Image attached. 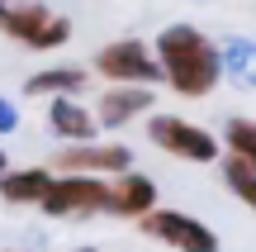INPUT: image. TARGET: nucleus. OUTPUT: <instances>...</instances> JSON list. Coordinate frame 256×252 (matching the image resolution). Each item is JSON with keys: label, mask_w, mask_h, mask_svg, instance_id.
<instances>
[{"label": "nucleus", "mask_w": 256, "mask_h": 252, "mask_svg": "<svg viewBox=\"0 0 256 252\" xmlns=\"http://www.w3.org/2000/svg\"><path fill=\"white\" fill-rule=\"evenodd\" d=\"M152 57L162 81L185 100H209L223 81V53L194 24H166L152 43Z\"/></svg>", "instance_id": "nucleus-1"}, {"label": "nucleus", "mask_w": 256, "mask_h": 252, "mask_svg": "<svg viewBox=\"0 0 256 252\" xmlns=\"http://www.w3.org/2000/svg\"><path fill=\"white\" fill-rule=\"evenodd\" d=\"M147 138L166 152V157H180V162H194V167H209V162L223 157V143L214 138L204 124L185 119V114H152L147 124Z\"/></svg>", "instance_id": "nucleus-2"}, {"label": "nucleus", "mask_w": 256, "mask_h": 252, "mask_svg": "<svg viewBox=\"0 0 256 252\" xmlns=\"http://www.w3.org/2000/svg\"><path fill=\"white\" fill-rule=\"evenodd\" d=\"M0 29H5L14 43H28L34 53H52V48H62L66 38H72V24H66L62 15H52L48 5H38V0L5 5V15H0Z\"/></svg>", "instance_id": "nucleus-3"}, {"label": "nucleus", "mask_w": 256, "mask_h": 252, "mask_svg": "<svg viewBox=\"0 0 256 252\" xmlns=\"http://www.w3.org/2000/svg\"><path fill=\"white\" fill-rule=\"evenodd\" d=\"M104 195H110V181L100 176H52L38 209L48 219H95L104 214Z\"/></svg>", "instance_id": "nucleus-4"}, {"label": "nucleus", "mask_w": 256, "mask_h": 252, "mask_svg": "<svg viewBox=\"0 0 256 252\" xmlns=\"http://www.w3.org/2000/svg\"><path fill=\"white\" fill-rule=\"evenodd\" d=\"M138 228L147 238H156V243H166L171 252H218V233L204 219L185 214V209H162L156 205L152 214L138 219Z\"/></svg>", "instance_id": "nucleus-5"}, {"label": "nucleus", "mask_w": 256, "mask_h": 252, "mask_svg": "<svg viewBox=\"0 0 256 252\" xmlns=\"http://www.w3.org/2000/svg\"><path fill=\"white\" fill-rule=\"evenodd\" d=\"M95 72L110 86H152V81H162L156 57L142 38H114V43H104L95 53Z\"/></svg>", "instance_id": "nucleus-6"}, {"label": "nucleus", "mask_w": 256, "mask_h": 252, "mask_svg": "<svg viewBox=\"0 0 256 252\" xmlns=\"http://www.w3.org/2000/svg\"><path fill=\"white\" fill-rule=\"evenodd\" d=\"M57 176H119V171L133 167V152L124 143H72L52 157Z\"/></svg>", "instance_id": "nucleus-7"}, {"label": "nucleus", "mask_w": 256, "mask_h": 252, "mask_svg": "<svg viewBox=\"0 0 256 252\" xmlns=\"http://www.w3.org/2000/svg\"><path fill=\"white\" fill-rule=\"evenodd\" d=\"M156 209V186L152 176H142V171H119V176L110 181V195H104V214L114 219H142Z\"/></svg>", "instance_id": "nucleus-8"}, {"label": "nucleus", "mask_w": 256, "mask_h": 252, "mask_svg": "<svg viewBox=\"0 0 256 252\" xmlns=\"http://www.w3.org/2000/svg\"><path fill=\"white\" fill-rule=\"evenodd\" d=\"M152 110V86H110L95 105V124L100 129H124L128 119Z\"/></svg>", "instance_id": "nucleus-9"}, {"label": "nucleus", "mask_w": 256, "mask_h": 252, "mask_svg": "<svg viewBox=\"0 0 256 252\" xmlns=\"http://www.w3.org/2000/svg\"><path fill=\"white\" fill-rule=\"evenodd\" d=\"M48 124H52L57 138H72V143H95V133H100L95 110H86V105L72 100V95H57V100L48 105Z\"/></svg>", "instance_id": "nucleus-10"}, {"label": "nucleus", "mask_w": 256, "mask_h": 252, "mask_svg": "<svg viewBox=\"0 0 256 252\" xmlns=\"http://www.w3.org/2000/svg\"><path fill=\"white\" fill-rule=\"evenodd\" d=\"M52 186L48 167H5L0 171V200L5 205H38Z\"/></svg>", "instance_id": "nucleus-11"}, {"label": "nucleus", "mask_w": 256, "mask_h": 252, "mask_svg": "<svg viewBox=\"0 0 256 252\" xmlns=\"http://www.w3.org/2000/svg\"><path fill=\"white\" fill-rule=\"evenodd\" d=\"M81 86H86L81 67H48V72H34L24 81V95H48V100H57V95H76Z\"/></svg>", "instance_id": "nucleus-12"}, {"label": "nucleus", "mask_w": 256, "mask_h": 252, "mask_svg": "<svg viewBox=\"0 0 256 252\" xmlns=\"http://www.w3.org/2000/svg\"><path fill=\"white\" fill-rule=\"evenodd\" d=\"M223 148H228V157L247 162V167H256V119H228V129H223Z\"/></svg>", "instance_id": "nucleus-13"}, {"label": "nucleus", "mask_w": 256, "mask_h": 252, "mask_svg": "<svg viewBox=\"0 0 256 252\" xmlns=\"http://www.w3.org/2000/svg\"><path fill=\"white\" fill-rule=\"evenodd\" d=\"M223 186L256 214V167H247V162H238V157H223Z\"/></svg>", "instance_id": "nucleus-14"}, {"label": "nucleus", "mask_w": 256, "mask_h": 252, "mask_svg": "<svg viewBox=\"0 0 256 252\" xmlns=\"http://www.w3.org/2000/svg\"><path fill=\"white\" fill-rule=\"evenodd\" d=\"M14 124H19V114H14V110H10V105H5V100H0V133H10V129H14Z\"/></svg>", "instance_id": "nucleus-15"}, {"label": "nucleus", "mask_w": 256, "mask_h": 252, "mask_svg": "<svg viewBox=\"0 0 256 252\" xmlns=\"http://www.w3.org/2000/svg\"><path fill=\"white\" fill-rule=\"evenodd\" d=\"M72 252H100V247H72Z\"/></svg>", "instance_id": "nucleus-16"}, {"label": "nucleus", "mask_w": 256, "mask_h": 252, "mask_svg": "<svg viewBox=\"0 0 256 252\" xmlns=\"http://www.w3.org/2000/svg\"><path fill=\"white\" fill-rule=\"evenodd\" d=\"M0 171H5V148H0Z\"/></svg>", "instance_id": "nucleus-17"}, {"label": "nucleus", "mask_w": 256, "mask_h": 252, "mask_svg": "<svg viewBox=\"0 0 256 252\" xmlns=\"http://www.w3.org/2000/svg\"><path fill=\"white\" fill-rule=\"evenodd\" d=\"M5 5H10V0H0V15H5Z\"/></svg>", "instance_id": "nucleus-18"}, {"label": "nucleus", "mask_w": 256, "mask_h": 252, "mask_svg": "<svg viewBox=\"0 0 256 252\" xmlns=\"http://www.w3.org/2000/svg\"><path fill=\"white\" fill-rule=\"evenodd\" d=\"M10 252H24V247H10Z\"/></svg>", "instance_id": "nucleus-19"}]
</instances>
